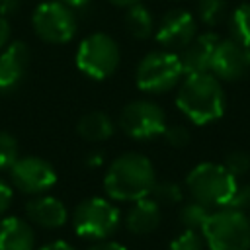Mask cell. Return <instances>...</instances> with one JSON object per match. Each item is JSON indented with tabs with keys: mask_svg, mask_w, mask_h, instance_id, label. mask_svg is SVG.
<instances>
[{
	"mask_svg": "<svg viewBox=\"0 0 250 250\" xmlns=\"http://www.w3.org/2000/svg\"><path fill=\"white\" fill-rule=\"evenodd\" d=\"M154 184V166L141 152L119 154L104 176V189L109 199L115 201H137L148 197Z\"/></svg>",
	"mask_w": 250,
	"mask_h": 250,
	"instance_id": "obj_1",
	"label": "cell"
},
{
	"mask_svg": "<svg viewBox=\"0 0 250 250\" xmlns=\"http://www.w3.org/2000/svg\"><path fill=\"white\" fill-rule=\"evenodd\" d=\"M176 105L193 125L217 121L225 111V92L221 80L213 72L188 74L176 94Z\"/></svg>",
	"mask_w": 250,
	"mask_h": 250,
	"instance_id": "obj_2",
	"label": "cell"
},
{
	"mask_svg": "<svg viewBox=\"0 0 250 250\" xmlns=\"http://www.w3.org/2000/svg\"><path fill=\"white\" fill-rule=\"evenodd\" d=\"M186 186L193 201L211 207H227L238 182L236 178L217 162H201L186 178Z\"/></svg>",
	"mask_w": 250,
	"mask_h": 250,
	"instance_id": "obj_3",
	"label": "cell"
},
{
	"mask_svg": "<svg viewBox=\"0 0 250 250\" xmlns=\"http://www.w3.org/2000/svg\"><path fill=\"white\" fill-rule=\"evenodd\" d=\"M201 236L209 250H250V219L244 211L221 207L211 211Z\"/></svg>",
	"mask_w": 250,
	"mask_h": 250,
	"instance_id": "obj_4",
	"label": "cell"
},
{
	"mask_svg": "<svg viewBox=\"0 0 250 250\" xmlns=\"http://www.w3.org/2000/svg\"><path fill=\"white\" fill-rule=\"evenodd\" d=\"M121 223V211L105 197H86L72 211L74 232L84 240H105Z\"/></svg>",
	"mask_w": 250,
	"mask_h": 250,
	"instance_id": "obj_5",
	"label": "cell"
},
{
	"mask_svg": "<svg viewBox=\"0 0 250 250\" xmlns=\"http://www.w3.org/2000/svg\"><path fill=\"white\" fill-rule=\"evenodd\" d=\"M119 61H121V51L117 41L102 31L84 37L76 51V68L92 80L109 78L117 70Z\"/></svg>",
	"mask_w": 250,
	"mask_h": 250,
	"instance_id": "obj_6",
	"label": "cell"
},
{
	"mask_svg": "<svg viewBox=\"0 0 250 250\" xmlns=\"http://www.w3.org/2000/svg\"><path fill=\"white\" fill-rule=\"evenodd\" d=\"M184 76L182 62L178 53L172 51H152L145 55L135 70L137 88L146 94H164L178 86L180 78Z\"/></svg>",
	"mask_w": 250,
	"mask_h": 250,
	"instance_id": "obj_7",
	"label": "cell"
},
{
	"mask_svg": "<svg viewBox=\"0 0 250 250\" xmlns=\"http://www.w3.org/2000/svg\"><path fill=\"white\" fill-rule=\"evenodd\" d=\"M35 35L51 45H64L76 35V18L70 6L61 0H45L35 6L31 16Z\"/></svg>",
	"mask_w": 250,
	"mask_h": 250,
	"instance_id": "obj_8",
	"label": "cell"
},
{
	"mask_svg": "<svg viewBox=\"0 0 250 250\" xmlns=\"http://www.w3.org/2000/svg\"><path fill=\"white\" fill-rule=\"evenodd\" d=\"M117 125L135 141H150L164 133L166 113L150 100H133L121 109Z\"/></svg>",
	"mask_w": 250,
	"mask_h": 250,
	"instance_id": "obj_9",
	"label": "cell"
},
{
	"mask_svg": "<svg viewBox=\"0 0 250 250\" xmlns=\"http://www.w3.org/2000/svg\"><path fill=\"white\" fill-rule=\"evenodd\" d=\"M8 172L12 186L27 195L47 193L57 184V170L41 156H21Z\"/></svg>",
	"mask_w": 250,
	"mask_h": 250,
	"instance_id": "obj_10",
	"label": "cell"
},
{
	"mask_svg": "<svg viewBox=\"0 0 250 250\" xmlns=\"http://www.w3.org/2000/svg\"><path fill=\"white\" fill-rule=\"evenodd\" d=\"M197 35V21L188 10H170L166 12L158 25H156V43L164 51L180 53L184 47L191 43V39Z\"/></svg>",
	"mask_w": 250,
	"mask_h": 250,
	"instance_id": "obj_11",
	"label": "cell"
},
{
	"mask_svg": "<svg viewBox=\"0 0 250 250\" xmlns=\"http://www.w3.org/2000/svg\"><path fill=\"white\" fill-rule=\"evenodd\" d=\"M211 72L219 80L227 82L244 78L250 72V47L242 45L232 37L221 39L213 53Z\"/></svg>",
	"mask_w": 250,
	"mask_h": 250,
	"instance_id": "obj_12",
	"label": "cell"
},
{
	"mask_svg": "<svg viewBox=\"0 0 250 250\" xmlns=\"http://www.w3.org/2000/svg\"><path fill=\"white\" fill-rule=\"evenodd\" d=\"M29 47L23 41H12L0 51V96L14 94L27 72Z\"/></svg>",
	"mask_w": 250,
	"mask_h": 250,
	"instance_id": "obj_13",
	"label": "cell"
},
{
	"mask_svg": "<svg viewBox=\"0 0 250 250\" xmlns=\"http://www.w3.org/2000/svg\"><path fill=\"white\" fill-rule=\"evenodd\" d=\"M219 41H221L219 35L211 33V31L195 35L191 39V43L178 53L184 76L199 74V72H211V61H213V53H215V47Z\"/></svg>",
	"mask_w": 250,
	"mask_h": 250,
	"instance_id": "obj_14",
	"label": "cell"
},
{
	"mask_svg": "<svg viewBox=\"0 0 250 250\" xmlns=\"http://www.w3.org/2000/svg\"><path fill=\"white\" fill-rule=\"evenodd\" d=\"M25 217L29 223L41 229H61L68 221V211L59 197L53 195H35L25 203Z\"/></svg>",
	"mask_w": 250,
	"mask_h": 250,
	"instance_id": "obj_15",
	"label": "cell"
},
{
	"mask_svg": "<svg viewBox=\"0 0 250 250\" xmlns=\"http://www.w3.org/2000/svg\"><path fill=\"white\" fill-rule=\"evenodd\" d=\"M0 250H35V234L29 221L20 217L0 219Z\"/></svg>",
	"mask_w": 250,
	"mask_h": 250,
	"instance_id": "obj_16",
	"label": "cell"
},
{
	"mask_svg": "<svg viewBox=\"0 0 250 250\" xmlns=\"http://www.w3.org/2000/svg\"><path fill=\"white\" fill-rule=\"evenodd\" d=\"M125 225L133 234H148L156 230V227L160 225V205L152 197L133 201L131 209L127 211Z\"/></svg>",
	"mask_w": 250,
	"mask_h": 250,
	"instance_id": "obj_17",
	"label": "cell"
},
{
	"mask_svg": "<svg viewBox=\"0 0 250 250\" xmlns=\"http://www.w3.org/2000/svg\"><path fill=\"white\" fill-rule=\"evenodd\" d=\"M115 131L113 119L105 111H88L78 119L76 133L88 143H102Z\"/></svg>",
	"mask_w": 250,
	"mask_h": 250,
	"instance_id": "obj_18",
	"label": "cell"
},
{
	"mask_svg": "<svg viewBox=\"0 0 250 250\" xmlns=\"http://www.w3.org/2000/svg\"><path fill=\"white\" fill-rule=\"evenodd\" d=\"M125 25L135 39H148L154 33V18H152L150 10L146 6H143L141 2L127 8Z\"/></svg>",
	"mask_w": 250,
	"mask_h": 250,
	"instance_id": "obj_19",
	"label": "cell"
},
{
	"mask_svg": "<svg viewBox=\"0 0 250 250\" xmlns=\"http://www.w3.org/2000/svg\"><path fill=\"white\" fill-rule=\"evenodd\" d=\"M229 27H230V37L232 39L250 47V4H240L232 12Z\"/></svg>",
	"mask_w": 250,
	"mask_h": 250,
	"instance_id": "obj_20",
	"label": "cell"
},
{
	"mask_svg": "<svg viewBox=\"0 0 250 250\" xmlns=\"http://www.w3.org/2000/svg\"><path fill=\"white\" fill-rule=\"evenodd\" d=\"M211 209L199 201H189L180 209V223L184 225V229L189 230H201L205 221L209 219Z\"/></svg>",
	"mask_w": 250,
	"mask_h": 250,
	"instance_id": "obj_21",
	"label": "cell"
},
{
	"mask_svg": "<svg viewBox=\"0 0 250 250\" xmlns=\"http://www.w3.org/2000/svg\"><path fill=\"white\" fill-rule=\"evenodd\" d=\"M197 16L209 27L219 25L227 16V0H197Z\"/></svg>",
	"mask_w": 250,
	"mask_h": 250,
	"instance_id": "obj_22",
	"label": "cell"
},
{
	"mask_svg": "<svg viewBox=\"0 0 250 250\" xmlns=\"http://www.w3.org/2000/svg\"><path fill=\"white\" fill-rule=\"evenodd\" d=\"M20 158V146L12 133L0 131V172H8Z\"/></svg>",
	"mask_w": 250,
	"mask_h": 250,
	"instance_id": "obj_23",
	"label": "cell"
},
{
	"mask_svg": "<svg viewBox=\"0 0 250 250\" xmlns=\"http://www.w3.org/2000/svg\"><path fill=\"white\" fill-rule=\"evenodd\" d=\"M150 195L158 205H174V203H180L184 197L182 188L176 182H156Z\"/></svg>",
	"mask_w": 250,
	"mask_h": 250,
	"instance_id": "obj_24",
	"label": "cell"
},
{
	"mask_svg": "<svg viewBox=\"0 0 250 250\" xmlns=\"http://www.w3.org/2000/svg\"><path fill=\"white\" fill-rule=\"evenodd\" d=\"M223 166L234 176V178H240V176H246L250 172V152L246 150H232L225 156V162Z\"/></svg>",
	"mask_w": 250,
	"mask_h": 250,
	"instance_id": "obj_25",
	"label": "cell"
},
{
	"mask_svg": "<svg viewBox=\"0 0 250 250\" xmlns=\"http://www.w3.org/2000/svg\"><path fill=\"white\" fill-rule=\"evenodd\" d=\"M203 244H205V240L199 234V230L184 229V232H180L170 242V250H203Z\"/></svg>",
	"mask_w": 250,
	"mask_h": 250,
	"instance_id": "obj_26",
	"label": "cell"
},
{
	"mask_svg": "<svg viewBox=\"0 0 250 250\" xmlns=\"http://www.w3.org/2000/svg\"><path fill=\"white\" fill-rule=\"evenodd\" d=\"M162 137H164L166 145H170L174 148H182L189 143V131L184 125H166Z\"/></svg>",
	"mask_w": 250,
	"mask_h": 250,
	"instance_id": "obj_27",
	"label": "cell"
},
{
	"mask_svg": "<svg viewBox=\"0 0 250 250\" xmlns=\"http://www.w3.org/2000/svg\"><path fill=\"white\" fill-rule=\"evenodd\" d=\"M227 207L246 213L250 209V184H238Z\"/></svg>",
	"mask_w": 250,
	"mask_h": 250,
	"instance_id": "obj_28",
	"label": "cell"
},
{
	"mask_svg": "<svg viewBox=\"0 0 250 250\" xmlns=\"http://www.w3.org/2000/svg\"><path fill=\"white\" fill-rule=\"evenodd\" d=\"M12 199H14V191H12V188L0 178V217L10 209Z\"/></svg>",
	"mask_w": 250,
	"mask_h": 250,
	"instance_id": "obj_29",
	"label": "cell"
},
{
	"mask_svg": "<svg viewBox=\"0 0 250 250\" xmlns=\"http://www.w3.org/2000/svg\"><path fill=\"white\" fill-rule=\"evenodd\" d=\"M21 8V0H0V16L8 18Z\"/></svg>",
	"mask_w": 250,
	"mask_h": 250,
	"instance_id": "obj_30",
	"label": "cell"
},
{
	"mask_svg": "<svg viewBox=\"0 0 250 250\" xmlns=\"http://www.w3.org/2000/svg\"><path fill=\"white\" fill-rule=\"evenodd\" d=\"M10 33H12V27H10L8 18L0 16V51L8 45V41H10Z\"/></svg>",
	"mask_w": 250,
	"mask_h": 250,
	"instance_id": "obj_31",
	"label": "cell"
},
{
	"mask_svg": "<svg viewBox=\"0 0 250 250\" xmlns=\"http://www.w3.org/2000/svg\"><path fill=\"white\" fill-rule=\"evenodd\" d=\"M88 250H127L123 244H119V242H115V240H98V242H94Z\"/></svg>",
	"mask_w": 250,
	"mask_h": 250,
	"instance_id": "obj_32",
	"label": "cell"
},
{
	"mask_svg": "<svg viewBox=\"0 0 250 250\" xmlns=\"http://www.w3.org/2000/svg\"><path fill=\"white\" fill-rule=\"evenodd\" d=\"M37 250H74V246L68 244L66 240H53V242H49V244H43V246L37 248Z\"/></svg>",
	"mask_w": 250,
	"mask_h": 250,
	"instance_id": "obj_33",
	"label": "cell"
},
{
	"mask_svg": "<svg viewBox=\"0 0 250 250\" xmlns=\"http://www.w3.org/2000/svg\"><path fill=\"white\" fill-rule=\"evenodd\" d=\"M102 164H104V154L102 152H90L86 156V166L88 168H98Z\"/></svg>",
	"mask_w": 250,
	"mask_h": 250,
	"instance_id": "obj_34",
	"label": "cell"
},
{
	"mask_svg": "<svg viewBox=\"0 0 250 250\" xmlns=\"http://www.w3.org/2000/svg\"><path fill=\"white\" fill-rule=\"evenodd\" d=\"M113 6H119V8H129L133 4H139L141 0H109Z\"/></svg>",
	"mask_w": 250,
	"mask_h": 250,
	"instance_id": "obj_35",
	"label": "cell"
},
{
	"mask_svg": "<svg viewBox=\"0 0 250 250\" xmlns=\"http://www.w3.org/2000/svg\"><path fill=\"white\" fill-rule=\"evenodd\" d=\"M62 4H66V6H70V8H82V6H86L90 0H61Z\"/></svg>",
	"mask_w": 250,
	"mask_h": 250,
	"instance_id": "obj_36",
	"label": "cell"
}]
</instances>
